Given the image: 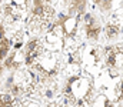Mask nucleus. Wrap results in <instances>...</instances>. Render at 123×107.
Masks as SVG:
<instances>
[{"instance_id":"f257e3e1","label":"nucleus","mask_w":123,"mask_h":107,"mask_svg":"<svg viewBox=\"0 0 123 107\" xmlns=\"http://www.w3.org/2000/svg\"><path fill=\"white\" fill-rule=\"evenodd\" d=\"M83 22H85V24H86V34H87V37H89V39H93V40H96V39L99 37V34H100L102 27L96 23L94 17H93L92 14H89V13L85 14Z\"/></svg>"},{"instance_id":"f03ea898","label":"nucleus","mask_w":123,"mask_h":107,"mask_svg":"<svg viewBox=\"0 0 123 107\" xmlns=\"http://www.w3.org/2000/svg\"><path fill=\"white\" fill-rule=\"evenodd\" d=\"M40 50H42V46H40V43H39V40H31L30 43L26 46V63L27 64H31L36 59H37V56L40 54Z\"/></svg>"},{"instance_id":"7ed1b4c3","label":"nucleus","mask_w":123,"mask_h":107,"mask_svg":"<svg viewBox=\"0 0 123 107\" xmlns=\"http://www.w3.org/2000/svg\"><path fill=\"white\" fill-rule=\"evenodd\" d=\"M105 33L109 39H113L119 34V26L117 24H113V23H109L106 27H105Z\"/></svg>"},{"instance_id":"20e7f679","label":"nucleus","mask_w":123,"mask_h":107,"mask_svg":"<svg viewBox=\"0 0 123 107\" xmlns=\"http://www.w3.org/2000/svg\"><path fill=\"white\" fill-rule=\"evenodd\" d=\"M112 1H113V0H94V3L100 7V10H102V11L109 10V9L112 7Z\"/></svg>"},{"instance_id":"39448f33","label":"nucleus","mask_w":123,"mask_h":107,"mask_svg":"<svg viewBox=\"0 0 123 107\" xmlns=\"http://www.w3.org/2000/svg\"><path fill=\"white\" fill-rule=\"evenodd\" d=\"M119 100H123V80H122V83H120V86H119Z\"/></svg>"}]
</instances>
